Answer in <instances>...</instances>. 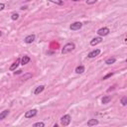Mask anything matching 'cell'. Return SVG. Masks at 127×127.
Here are the masks:
<instances>
[{"instance_id": "obj_1", "label": "cell", "mask_w": 127, "mask_h": 127, "mask_svg": "<svg viewBox=\"0 0 127 127\" xmlns=\"http://www.w3.org/2000/svg\"><path fill=\"white\" fill-rule=\"evenodd\" d=\"M74 48H75V45H74L73 43H68V44H66V45L64 46V48L62 49V54H63V55L68 54V53L71 52L72 50H74Z\"/></svg>"}, {"instance_id": "obj_2", "label": "cell", "mask_w": 127, "mask_h": 127, "mask_svg": "<svg viewBox=\"0 0 127 127\" xmlns=\"http://www.w3.org/2000/svg\"><path fill=\"white\" fill-rule=\"evenodd\" d=\"M71 121V117L70 114H65V115L62 116V118H61V124H62L63 126H68V125H70Z\"/></svg>"}, {"instance_id": "obj_3", "label": "cell", "mask_w": 127, "mask_h": 127, "mask_svg": "<svg viewBox=\"0 0 127 127\" xmlns=\"http://www.w3.org/2000/svg\"><path fill=\"white\" fill-rule=\"evenodd\" d=\"M109 32H110V30H109L107 27H103V28L98 29L96 33H97L100 37H103V36H107V35L109 34Z\"/></svg>"}, {"instance_id": "obj_4", "label": "cell", "mask_w": 127, "mask_h": 127, "mask_svg": "<svg viewBox=\"0 0 127 127\" xmlns=\"http://www.w3.org/2000/svg\"><path fill=\"white\" fill-rule=\"evenodd\" d=\"M82 27H83V23H82V22H74V23H72L71 26H70L71 30H72V31L80 30Z\"/></svg>"}, {"instance_id": "obj_5", "label": "cell", "mask_w": 127, "mask_h": 127, "mask_svg": "<svg viewBox=\"0 0 127 127\" xmlns=\"http://www.w3.org/2000/svg\"><path fill=\"white\" fill-rule=\"evenodd\" d=\"M38 113V110L37 109H32V110H29L25 113V118H32V117H35Z\"/></svg>"}, {"instance_id": "obj_6", "label": "cell", "mask_w": 127, "mask_h": 127, "mask_svg": "<svg viewBox=\"0 0 127 127\" xmlns=\"http://www.w3.org/2000/svg\"><path fill=\"white\" fill-rule=\"evenodd\" d=\"M36 39V36L34 34H31V35H28L26 38L24 39V42L26 43V44H32Z\"/></svg>"}, {"instance_id": "obj_7", "label": "cell", "mask_w": 127, "mask_h": 127, "mask_svg": "<svg viewBox=\"0 0 127 127\" xmlns=\"http://www.w3.org/2000/svg\"><path fill=\"white\" fill-rule=\"evenodd\" d=\"M100 54V50L99 49H96V50H93V51H91V52L87 55V57L89 58V59H92V58H95V57H97L98 55Z\"/></svg>"}, {"instance_id": "obj_8", "label": "cell", "mask_w": 127, "mask_h": 127, "mask_svg": "<svg viewBox=\"0 0 127 127\" xmlns=\"http://www.w3.org/2000/svg\"><path fill=\"white\" fill-rule=\"evenodd\" d=\"M101 42H102V38L101 37H95L90 41V45L91 46H96V45L100 44Z\"/></svg>"}, {"instance_id": "obj_9", "label": "cell", "mask_w": 127, "mask_h": 127, "mask_svg": "<svg viewBox=\"0 0 127 127\" xmlns=\"http://www.w3.org/2000/svg\"><path fill=\"white\" fill-rule=\"evenodd\" d=\"M30 61H31V59H30L28 56H23V57H22V59H21V62H20V63H21V65H22V66H25V65H27Z\"/></svg>"}, {"instance_id": "obj_10", "label": "cell", "mask_w": 127, "mask_h": 127, "mask_svg": "<svg viewBox=\"0 0 127 127\" xmlns=\"http://www.w3.org/2000/svg\"><path fill=\"white\" fill-rule=\"evenodd\" d=\"M20 62H21V59H17L12 65H11V67H10V71H15L16 69H17V67L20 65Z\"/></svg>"}, {"instance_id": "obj_11", "label": "cell", "mask_w": 127, "mask_h": 127, "mask_svg": "<svg viewBox=\"0 0 127 127\" xmlns=\"http://www.w3.org/2000/svg\"><path fill=\"white\" fill-rule=\"evenodd\" d=\"M44 89H45V85H39V86L34 90V94L38 95V94H40L41 92H43Z\"/></svg>"}, {"instance_id": "obj_12", "label": "cell", "mask_w": 127, "mask_h": 127, "mask_svg": "<svg viewBox=\"0 0 127 127\" xmlns=\"http://www.w3.org/2000/svg\"><path fill=\"white\" fill-rule=\"evenodd\" d=\"M8 114H9V110H8V109L3 110L1 113H0V121L3 120V119H5V118L7 117V115H8Z\"/></svg>"}, {"instance_id": "obj_13", "label": "cell", "mask_w": 127, "mask_h": 127, "mask_svg": "<svg viewBox=\"0 0 127 127\" xmlns=\"http://www.w3.org/2000/svg\"><path fill=\"white\" fill-rule=\"evenodd\" d=\"M85 67H84V66H79V67L75 68V72L79 73V74L84 73V72H85Z\"/></svg>"}, {"instance_id": "obj_14", "label": "cell", "mask_w": 127, "mask_h": 127, "mask_svg": "<svg viewBox=\"0 0 127 127\" xmlns=\"http://www.w3.org/2000/svg\"><path fill=\"white\" fill-rule=\"evenodd\" d=\"M98 124V120L97 119H89L87 121V126H94Z\"/></svg>"}, {"instance_id": "obj_15", "label": "cell", "mask_w": 127, "mask_h": 127, "mask_svg": "<svg viewBox=\"0 0 127 127\" xmlns=\"http://www.w3.org/2000/svg\"><path fill=\"white\" fill-rule=\"evenodd\" d=\"M110 100H111V97H110L109 95H105V96L102 97V99H101V102H102L103 104H106V103L109 102Z\"/></svg>"}, {"instance_id": "obj_16", "label": "cell", "mask_w": 127, "mask_h": 127, "mask_svg": "<svg viewBox=\"0 0 127 127\" xmlns=\"http://www.w3.org/2000/svg\"><path fill=\"white\" fill-rule=\"evenodd\" d=\"M115 62H116V58L112 57V58H109V59H107V60L105 61V64H106V65H108V66H110V65H113Z\"/></svg>"}, {"instance_id": "obj_17", "label": "cell", "mask_w": 127, "mask_h": 127, "mask_svg": "<svg viewBox=\"0 0 127 127\" xmlns=\"http://www.w3.org/2000/svg\"><path fill=\"white\" fill-rule=\"evenodd\" d=\"M49 1H51V2H53V3H55V4H58V5H63V0H49Z\"/></svg>"}, {"instance_id": "obj_18", "label": "cell", "mask_w": 127, "mask_h": 127, "mask_svg": "<svg viewBox=\"0 0 127 127\" xmlns=\"http://www.w3.org/2000/svg\"><path fill=\"white\" fill-rule=\"evenodd\" d=\"M11 19H12L13 21L18 20V19H19V14H18V13H13V14L11 15Z\"/></svg>"}, {"instance_id": "obj_19", "label": "cell", "mask_w": 127, "mask_h": 127, "mask_svg": "<svg viewBox=\"0 0 127 127\" xmlns=\"http://www.w3.org/2000/svg\"><path fill=\"white\" fill-rule=\"evenodd\" d=\"M34 127H45V123L44 122H37L33 124Z\"/></svg>"}, {"instance_id": "obj_20", "label": "cell", "mask_w": 127, "mask_h": 127, "mask_svg": "<svg viewBox=\"0 0 127 127\" xmlns=\"http://www.w3.org/2000/svg\"><path fill=\"white\" fill-rule=\"evenodd\" d=\"M121 104H122L123 106H125V105L127 104V97H126V96H123V97L121 98Z\"/></svg>"}, {"instance_id": "obj_21", "label": "cell", "mask_w": 127, "mask_h": 127, "mask_svg": "<svg viewBox=\"0 0 127 127\" xmlns=\"http://www.w3.org/2000/svg\"><path fill=\"white\" fill-rule=\"evenodd\" d=\"M113 74H114V72H109V73H107L106 75H104V77L102 78V80H103V81H105V80H107L108 78H111Z\"/></svg>"}, {"instance_id": "obj_22", "label": "cell", "mask_w": 127, "mask_h": 127, "mask_svg": "<svg viewBox=\"0 0 127 127\" xmlns=\"http://www.w3.org/2000/svg\"><path fill=\"white\" fill-rule=\"evenodd\" d=\"M97 1H98V0H86V3L89 4V5H91V4H94Z\"/></svg>"}, {"instance_id": "obj_23", "label": "cell", "mask_w": 127, "mask_h": 127, "mask_svg": "<svg viewBox=\"0 0 127 127\" xmlns=\"http://www.w3.org/2000/svg\"><path fill=\"white\" fill-rule=\"evenodd\" d=\"M31 77H32V74H31V73H27L26 75H25V77H23V79H22V80L26 81V79H27V78H31Z\"/></svg>"}, {"instance_id": "obj_24", "label": "cell", "mask_w": 127, "mask_h": 127, "mask_svg": "<svg viewBox=\"0 0 127 127\" xmlns=\"http://www.w3.org/2000/svg\"><path fill=\"white\" fill-rule=\"evenodd\" d=\"M5 8V4L4 3H0V11H2Z\"/></svg>"}, {"instance_id": "obj_25", "label": "cell", "mask_w": 127, "mask_h": 127, "mask_svg": "<svg viewBox=\"0 0 127 127\" xmlns=\"http://www.w3.org/2000/svg\"><path fill=\"white\" fill-rule=\"evenodd\" d=\"M21 72H22V71H17L14 72V74H19V73H21Z\"/></svg>"}, {"instance_id": "obj_26", "label": "cell", "mask_w": 127, "mask_h": 127, "mask_svg": "<svg viewBox=\"0 0 127 127\" xmlns=\"http://www.w3.org/2000/svg\"><path fill=\"white\" fill-rule=\"evenodd\" d=\"M1 36H2V32H1V31H0V37H1Z\"/></svg>"}, {"instance_id": "obj_27", "label": "cell", "mask_w": 127, "mask_h": 127, "mask_svg": "<svg viewBox=\"0 0 127 127\" xmlns=\"http://www.w3.org/2000/svg\"><path fill=\"white\" fill-rule=\"evenodd\" d=\"M72 1H80V0H72Z\"/></svg>"}]
</instances>
